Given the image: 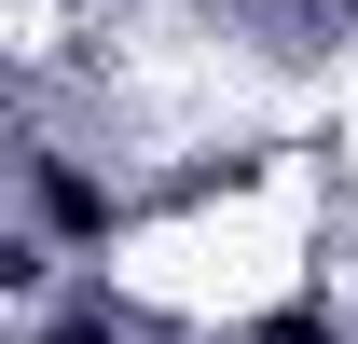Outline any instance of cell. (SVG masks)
Wrapping results in <instances>:
<instances>
[{"label":"cell","mask_w":358,"mask_h":344,"mask_svg":"<svg viewBox=\"0 0 358 344\" xmlns=\"http://www.w3.org/2000/svg\"><path fill=\"white\" fill-rule=\"evenodd\" d=\"M42 220H55V234H96V220H110V207H96V179H69V166H42Z\"/></svg>","instance_id":"cell-1"}]
</instances>
